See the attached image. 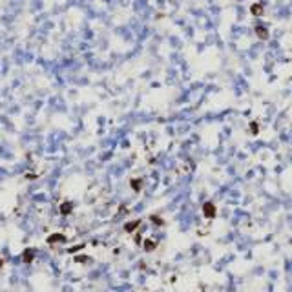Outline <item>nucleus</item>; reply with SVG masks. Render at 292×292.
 <instances>
[{
  "label": "nucleus",
  "instance_id": "nucleus-1",
  "mask_svg": "<svg viewBox=\"0 0 292 292\" xmlns=\"http://www.w3.org/2000/svg\"><path fill=\"white\" fill-rule=\"evenodd\" d=\"M73 212V203L71 201H64V203H60V214L62 215H68Z\"/></svg>",
  "mask_w": 292,
  "mask_h": 292
},
{
  "label": "nucleus",
  "instance_id": "nucleus-3",
  "mask_svg": "<svg viewBox=\"0 0 292 292\" xmlns=\"http://www.w3.org/2000/svg\"><path fill=\"white\" fill-rule=\"evenodd\" d=\"M33 257H35V250H31V248L24 250V256H22L24 263H31V261H33Z\"/></svg>",
  "mask_w": 292,
  "mask_h": 292
},
{
  "label": "nucleus",
  "instance_id": "nucleus-4",
  "mask_svg": "<svg viewBox=\"0 0 292 292\" xmlns=\"http://www.w3.org/2000/svg\"><path fill=\"white\" fill-rule=\"evenodd\" d=\"M75 261H77V263H88V261H89V257H86V256H77V257H75Z\"/></svg>",
  "mask_w": 292,
  "mask_h": 292
},
{
  "label": "nucleus",
  "instance_id": "nucleus-2",
  "mask_svg": "<svg viewBox=\"0 0 292 292\" xmlns=\"http://www.w3.org/2000/svg\"><path fill=\"white\" fill-rule=\"evenodd\" d=\"M64 241H66L64 234H51L48 237V245H57V243H64Z\"/></svg>",
  "mask_w": 292,
  "mask_h": 292
},
{
  "label": "nucleus",
  "instance_id": "nucleus-5",
  "mask_svg": "<svg viewBox=\"0 0 292 292\" xmlns=\"http://www.w3.org/2000/svg\"><path fill=\"white\" fill-rule=\"evenodd\" d=\"M2 263H4V261H2V259H0V266H2Z\"/></svg>",
  "mask_w": 292,
  "mask_h": 292
}]
</instances>
